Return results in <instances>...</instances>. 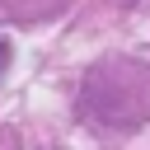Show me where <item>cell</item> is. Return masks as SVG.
Returning <instances> with one entry per match:
<instances>
[{
    "label": "cell",
    "instance_id": "6da1fadb",
    "mask_svg": "<svg viewBox=\"0 0 150 150\" xmlns=\"http://www.w3.org/2000/svg\"><path fill=\"white\" fill-rule=\"evenodd\" d=\"M5 66H9V42L0 38V70H5Z\"/></svg>",
    "mask_w": 150,
    "mask_h": 150
}]
</instances>
